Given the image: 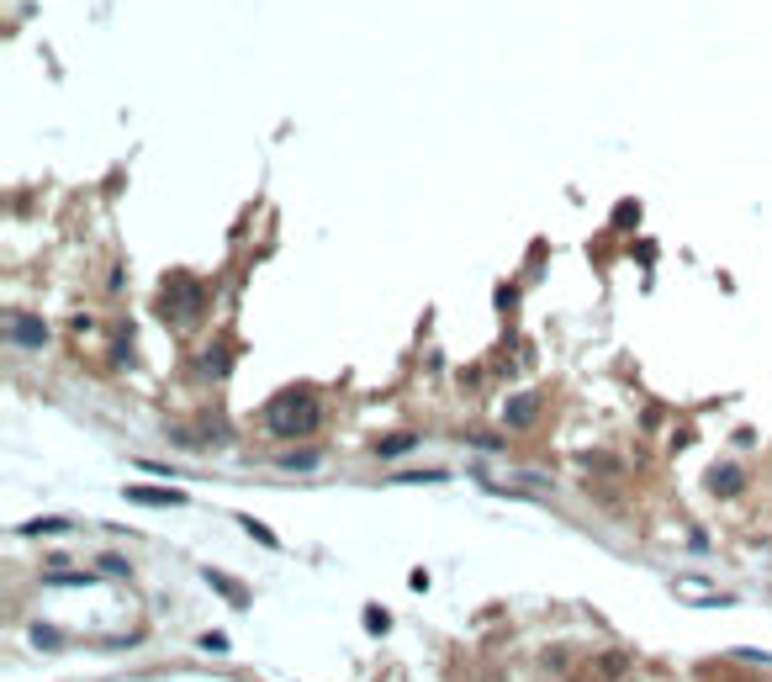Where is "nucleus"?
<instances>
[{
	"instance_id": "1",
	"label": "nucleus",
	"mask_w": 772,
	"mask_h": 682,
	"mask_svg": "<svg viewBox=\"0 0 772 682\" xmlns=\"http://www.w3.org/2000/svg\"><path fill=\"white\" fill-rule=\"evenodd\" d=\"M318 418H323V408H318V397H312V392H281V397H270V408H265V423L281 439L312 434V429H318Z\"/></svg>"
},
{
	"instance_id": "2",
	"label": "nucleus",
	"mask_w": 772,
	"mask_h": 682,
	"mask_svg": "<svg viewBox=\"0 0 772 682\" xmlns=\"http://www.w3.org/2000/svg\"><path fill=\"white\" fill-rule=\"evenodd\" d=\"M11 339H22V344H43V328H38V323H11Z\"/></svg>"
}]
</instances>
